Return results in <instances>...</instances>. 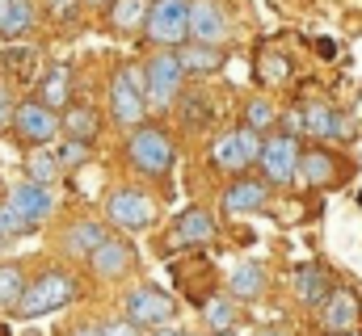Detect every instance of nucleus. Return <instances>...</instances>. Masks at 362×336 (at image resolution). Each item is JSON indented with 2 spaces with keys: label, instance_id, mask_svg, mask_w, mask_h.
<instances>
[{
  "label": "nucleus",
  "instance_id": "nucleus-25",
  "mask_svg": "<svg viewBox=\"0 0 362 336\" xmlns=\"http://www.w3.org/2000/svg\"><path fill=\"white\" fill-rule=\"evenodd\" d=\"M211 164L219 168V172H232V176H240V172L249 168V156H245L236 131H232V135H219V139L211 143Z\"/></svg>",
  "mask_w": 362,
  "mask_h": 336
},
{
  "label": "nucleus",
  "instance_id": "nucleus-3",
  "mask_svg": "<svg viewBox=\"0 0 362 336\" xmlns=\"http://www.w3.org/2000/svg\"><path fill=\"white\" fill-rule=\"evenodd\" d=\"M110 118L122 131L144 126L148 118V97H144V68L135 64H118L110 76Z\"/></svg>",
  "mask_w": 362,
  "mask_h": 336
},
{
  "label": "nucleus",
  "instance_id": "nucleus-43",
  "mask_svg": "<svg viewBox=\"0 0 362 336\" xmlns=\"http://www.w3.org/2000/svg\"><path fill=\"white\" fill-rule=\"evenodd\" d=\"M253 336H291L286 328H262V332H253Z\"/></svg>",
  "mask_w": 362,
  "mask_h": 336
},
{
  "label": "nucleus",
  "instance_id": "nucleus-30",
  "mask_svg": "<svg viewBox=\"0 0 362 336\" xmlns=\"http://www.w3.org/2000/svg\"><path fill=\"white\" fill-rule=\"evenodd\" d=\"M257 80L266 84V88L286 84L291 80V59H286L282 51H262V55H257Z\"/></svg>",
  "mask_w": 362,
  "mask_h": 336
},
{
  "label": "nucleus",
  "instance_id": "nucleus-41",
  "mask_svg": "<svg viewBox=\"0 0 362 336\" xmlns=\"http://www.w3.org/2000/svg\"><path fill=\"white\" fill-rule=\"evenodd\" d=\"M68 336H101V324H76Z\"/></svg>",
  "mask_w": 362,
  "mask_h": 336
},
{
  "label": "nucleus",
  "instance_id": "nucleus-40",
  "mask_svg": "<svg viewBox=\"0 0 362 336\" xmlns=\"http://www.w3.org/2000/svg\"><path fill=\"white\" fill-rule=\"evenodd\" d=\"M299 131H303V109H291V114L282 118V135H291V139H295Z\"/></svg>",
  "mask_w": 362,
  "mask_h": 336
},
{
  "label": "nucleus",
  "instance_id": "nucleus-34",
  "mask_svg": "<svg viewBox=\"0 0 362 336\" xmlns=\"http://www.w3.org/2000/svg\"><path fill=\"white\" fill-rule=\"evenodd\" d=\"M55 156H59V168H81L93 160V143H81V139H68L64 135V143L55 148Z\"/></svg>",
  "mask_w": 362,
  "mask_h": 336
},
{
  "label": "nucleus",
  "instance_id": "nucleus-46",
  "mask_svg": "<svg viewBox=\"0 0 362 336\" xmlns=\"http://www.w3.org/2000/svg\"><path fill=\"white\" fill-rule=\"evenodd\" d=\"M358 206H362V193H358Z\"/></svg>",
  "mask_w": 362,
  "mask_h": 336
},
{
  "label": "nucleus",
  "instance_id": "nucleus-4",
  "mask_svg": "<svg viewBox=\"0 0 362 336\" xmlns=\"http://www.w3.org/2000/svg\"><path fill=\"white\" fill-rule=\"evenodd\" d=\"M144 38L156 51H181L189 42V0H152Z\"/></svg>",
  "mask_w": 362,
  "mask_h": 336
},
{
  "label": "nucleus",
  "instance_id": "nucleus-35",
  "mask_svg": "<svg viewBox=\"0 0 362 336\" xmlns=\"http://www.w3.org/2000/svg\"><path fill=\"white\" fill-rule=\"evenodd\" d=\"M30 232H34V223L25 215H17L8 202H0V240H17V236H30Z\"/></svg>",
  "mask_w": 362,
  "mask_h": 336
},
{
  "label": "nucleus",
  "instance_id": "nucleus-29",
  "mask_svg": "<svg viewBox=\"0 0 362 336\" xmlns=\"http://www.w3.org/2000/svg\"><path fill=\"white\" fill-rule=\"evenodd\" d=\"M0 64H4L17 80H34V76H38V51L25 47V42H8L4 55H0Z\"/></svg>",
  "mask_w": 362,
  "mask_h": 336
},
{
  "label": "nucleus",
  "instance_id": "nucleus-42",
  "mask_svg": "<svg viewBox=\"0 0 362 336\" xmlns=\"http://www.w3.org/2000/svg\"><path fill=\"white\" fill-rule=\"evenodd\" d=\"M152 336H189V332L177 328V324H165V328H152Z\"/></svg>",
  "mask_w": 362,
  "mask_h": 336
},
{
  "label": "nucleus",
  "instance_id": "nucleus-12",
  "mask_svg": "<svg viewBox=\"0 0 362 336\" xmlns=\"http://www.w3.org/2000/svg\"><path fill=\"white\" fill-rule=\"evenodd\" d=\"M228 34H232V25H228V13L219 0H189V42L223 47Z\"/></svg>",
  "mask_w": 362,
  "mask_h": 336
},
{
  "label": "nucleus",
  "instance_id": "nucleus-27",
  "mask_svg": "<svg viewBox=\"0 0 362 336\" xmlns=\"http://www.w3.org/2000/svg\"><path fill=\"white\" fill-rule=\"evenodd\" d=\"M59 156L51 152V148H30V156H25V181H34V185H55L59 181Z\"/></svg>",
  "mask_w": 362,
  "mask_h": 336
},
{
  "label": "nucleus",
  "instance_id": "nucleus-31",
  "mask_svg": "<svg viewBox=\"0 0 362 336\" xmlns=\"http://www.w3.org/2000/svg\"><path fill=\"white\" fill-rule=\"evenodd\" d=\"M177 114H181V126H206L211 122V97L206 92H181Z\"/></svg>",
  "mask_w": 362,
  "mask_h": 336
},
{
  "label": "nucleus",
  "instance_id": "nucleus-8",
  "mask_svg": "<svg viewBox=\"0 0 362 336\" xmlns=\"http://www.w3.org/2000/svg\"><path fill=\"white\" fill-rule=\"evenodd\" d=\"M122 307H127V320L139 324V328H165V324L177 320V303L160 286H135V290H127Z\"/></svg>",
  "mask_w": 362,
  "mask_h": 336
},
{
  "label": "nucleus",
  "instance_id": "nucleus-37",
  "mask_svg": "<svg viewBox=\"0 0 362 336\" xmlns=\"http://www.w3.org/2000/svg\"><path fill=\"white\" fill-rule=\"evenodd\" d=\"M236 139H240V148H245L249 164H257V156H262V148H266L262 131H253V126H236Z\"/></svg>",
  "mask_w": 362,
  "mask_h": 336
},
{
  "label": "nucleus",
  "instance_id": "nucleus-39",
  "mask_svg": "<svg viewBox=\"0 0 362 336\" xmlns=\"http://www.w3.org/2000/svg\"><path fill=\"white\" fill-rule=\"evenodd\" d=\"M13 109H17V101H13V92H8V80L0 76V126L13 122Z\"/></svg>",
  "mask_w": 362,
  "mask_h": 336
},
{
  "label": "nucleus",
  "instance_id": "nucleus-33",
  "mask_svg": "<svg viewBox=\"0 0 362 336\" xmlns=\"http://www.w3.org/2000/svg\"><path fill=\"white\" fill-rule=\"evenodd\" d=\"M274 122H278V109H274L270 101H262V97H253V101H245V126H253V131H270Z\"/></svg>",
  "mask_w": 362,
  "mask_h": 336
},
{
  "label": "nucleus",
  "instance_id": "nucleus-11",
  "mask_svg": "<svg viewBox=\"0 0 362 336\" xmlns=\"http://www.w3.org/2000/svg\"><path fill=\"white\" fill-rule=\"evenodd\" d=\"M211 240H215V219H211V210H202V206H189V210H181L177 219H173V227H169V240L160 244V252L198 248V244H211Z\"/></svg>",
  "mask_w": 362,
  "mask_h": 336
},
{
  "label": "nucleus",
  "instance_id": "nucleus-28",
  "mask_svg": "<svg viewBox=\"0 0 362 336\" xmlns=\"http://www.w3.org/2000/svg\"><path fill=\"white\" fill-rule=\"evenodd\" d=\"M202 320H206V328H211V332H232V328L240 324V307H236L232 299L211 294V299L202 303Z\"/></svg>",
  "mask_w": 362,
  "mask_h": 336
},
{
  "label": "nucleus",
  "instance_id": "nucleus-36",
  "mask_svg": "<svg viewBox=\"0 0 362 336\" xmlns=\"http://www.w3.org/2000/svg\"><path fill=\"white\" fill-rule=\"evenodd\" d=\"M81 8H85V0H42V13H47L55 25H72V21L81 17Z\"/></svg>",
  "mask_w": 362,
  "mask_h": 336
},
{
  "label": "nucleus",
  "instance_id": "nucleus-45",
  "mask_svg": "<svg viewBox=\"0 0 362 336\" xmlns=\"http://www.w3.org/2000/svg\"><path fill=\"white\" fill-rule=\"evenodd\" d=\"M85 4H114V0H85Z\"/></svg>",
  "mask_w": 362,
  "mask_h": 336
},
{
  "label": "nucleus",
  "instance_id": "nucleus-16",
  "mask_svg": "<svg viewBox=\"0 0 362 336\" xmlns=\"http://www.w3.org/2000/svg\"><path fill=\"white\" fill-rule=\"evenodd\" d=\"M270 202V185L266 181H253V176H236L228 189H223V210L228 215H253Z\"/></svg>",
  "mask_w": 362,
  "mask_h": 336
},
{
  "label": "nucleus",
  "instance_id": "nucleus-26",
  "mask_svg": "<svg viewBox=\"0 0 362 336\" xmlns=\"http://www.w3.org/2000/svg\"><path fill=\"white\" fill-rule=\"evenodd\" d=\"M34 25H38V4H34V0H13L8 21L0 25V38H4V42H21Z\"/></svg>",
  "mask_w": 362,
  "mask_h": 336
},
{
  "label": "nucleus",
  "instance_id": "nucleus-13",
  "mask_svg": "<svg viewBox=\"0 0 362 336\" xmlns=\"http://www.w3.org/2000/svg\"><path fill=\"white\" fill-rule=\"evenodd\" d=\"M362 320V303L354 290H346V286H333V294L325 299V307H320V328L329 336H350L358 328Z\"/></svg>",
  "mask_w": 362,
  "mask_h": 336
},
{
  "label": "nucleus",
  "instance_id": "nucleus-19",
  "mask_svg": "<svg viewBox=\"0 0 362 336\" xmlns=\"http://www.w3.org/2000/svg\"><path fill=\"white\" fill-rule=\"evenodd\" d=\"M105 240H110L105 223H97V219H76V223L64 232V252H68V256H76V260H89Z\"/></svg>",
  "mask_w": 362,
  "mask_h": 336
},
{
  "label": "nucleus",
  "instance_id": "nucleus-18",
  "mask_svg": "<svg viewBox=\"0 0 362 336\" xmlns=\"http://www.w3.org/2000/svg\"><path fill=\"white\" fill-rule=\"evenodd\" d=\"M299 176H303L312 189H329V185L341 181V160H337L333 152H325V148H312V152L299 156Z\"/></svg>",
  "mask_w": 362,
  "mask_h": 336
},
{
  "label": "nucleus",
  "instance_id": "nucleus-10",
  "mask_svg": "<svg viewBox=\"0 0 362 336\" xmlns=\"http://www.w3.org/2000/svg\"><path fill=\"white\" fill-rule=\"evenodd\" d=\"M135 265H139V252H135L131 240H122V236H110V240L89 256L93 277H101V282H122V277L135 273Z\"/></svg>",
  "mask_w": 362,
  "mask_h": 336
},
{
  "label": "nucleus",
  "instance_id": "nucleus-23",
  "mask_svg": "<svg viewBox=\"0 0 362 336\" xmlns=\"http://www.w3.org/2000/svg\"><path fill=\"white\" fill-rule=\"evenodd\" d=\"M148 4H152V0H114V4H105L110 30H114V34H144Z\"/></svg>",
  "mask_w": 362,
  "mask_h": 336
},
{
  "label": "nucleus",
  "instance_id": "nucleus-17",
  "mask_svg": "<svg viewBox=\"0 0 362 336\" xmlns=\"http://www.w3.org/2000/svg\"><path fill=\"white\" fill-rule=\"evenodd\" d=\"M333 294V277H329V269L325 265H299L295 269V299L303 303V307H325V299Z\"/></svg>",
  "mask_w": 362,
  "mask_h": 336
},
{
  "label": "nucleus",
  "instance_id": "nucleus-14",
  "mask_svg": "<svg viewBox=\"0 0 362 336\" xmlns=\"http://www.w3.org/2000/svg\"><path fill=\"white\" fill-rule=\"evenodd\" d=\"M4 202H8L17 215H25L34 227H38V223H47V219L55 215V193H51L47 185H34V181H25V176H21L13 189H8V198H4Z\"/></svg>",
  "mask_w": 362,
  "mask_h": 336
},
{
  "label": "nucleus",
  "instance_id": "nucleus-21",
  "mask_svg": "<svg viewBox=\"0 0 362 336\" xmlns=\"http://www.w3.org/2000/svg\"><path fill=\"white\" fill-rule=\"evenodd\" d=\"M59 122H64V135L81 139V143H97V135H101V114H97V105H85V101H72L59 114Z\"/></svg>",
  "mask_w": 362,
  "mask_h": 336
},
{
  "label": "nucleus",
  "instance_id": "nucleus-5",
  "mask_svg": "<svg viewBox=\"0 0 362 336\" xmlns=\"http://www.w3.org/2000/svg\"><path fill=\"white\" fill-rule=\"evenodd\" d=\"M139 68H144V97H148V109H169V105H177L181 88H185V72H181L177 51H152Z\"/></svg>",
  "mask_w": 362,
  "mask_h": 336
},
{
  "label": "nucleus",
  "instance_id": "nucleus-22",
  "mask_svg": "<svg viewBox=\"0 0 362 336\" xmlns=\"http://www.w3.org/2000/svg\"><path fill=\"white\" fill-rule=\"evenodd\" d=\"M181 59V72H185V80L189 76H215L219 68H223V47H202V42H185L177 51Z\"/></svg>",
  "mask_w": 362,
  "mask_h": 336
},
{
  "label": "nucleus",
  "instance_id": "nucleus-24",
  "mask_svg": "<svg viewBox=\"0 0 362 336\" xmlns=\"http://www.w3.org/2000/svg\"><path fill=\"white\" fill-rule=\"evenodd\" d=\"M228 290H232V299H240V303L262 299V294H266V269H262L257 260L236 265V269H232V277H228Z\"/></svg>",
  "mask_w": 362,
  "mask_h": 336
},
{
  "label": "nucleus",
  "instance_id": "nucleus-6",
  "mask_svg": "<svg viewBox=\"0 0 362 336\" xmlns=\"http://www.w3.org/2000/svg\"><path fill=\"white\" fill-rule=\"evenodd\" d=\"M105 219L118 232H144L156 223V202H152V193H144L135 185H118L105 198Z\"/></svg>",
  "mask_w": 362,
  "mask_h": 336
},
{
  "label": "nucleus",
  "instance_id": "nucleus-32",
  "mask_svg": "<svg viewBox=\"0 0 362 336\" xmlns=\"http://www.w3.org/2000/svg\"><path fill=\"white\" fill-rule=\"evenodd\" d=\"M21 290H25V273H21V265H13V260H4L0 265V307H17V299H21Z\"/></svg>",
  "mask_w": 362,
  "mask_h": 336
},
{
  "label": "nucleus",
  "instance_id": "nucleus-2",
  "mask_svg": "<svg viewBox=\"0 0 362 336\" xmlns=\"http://www.w3.org/2000/svg\"><path fill=\"white\" fill-rule=\"evenodd\" d=\"M127 160H131V168H135L139 176L160 181V176H169L173 164H177V143H173V135H169L165 126L144 122V126H135V131L127 135Z\"/></svg>",
  "mask_w": 362,
  "mask_h": 336
},
{
  "label": "nucleus",
  "instance_id": "nucleus-9",
  "mask_svg": "<svg viewBox=\"0 0 362 336\" xmlns=\"http://www.w3.org/2000/svg\"><path fill=\"white\" fill-rule=\"evenodd\" d=\"M299 139H291V135H270L266 139V148H262V156H257V164L266 172V185H291L295 176H299Z\"/></svg>",
  "mask_w": 362,
  "mask_h": 336
},
{
  "label": "nucleus",
  "instance_id": "nucleus-15",
  "mask_svg": "<svg viewBox=\"0 0 362 336\" xmlns=\"http://www.w3.org/2000/svg\"><path fill=\"white\" fill-rule=\"evenodd\" d=\"M350 118L346 114H337L333 105H325V101H308L303 105V135H312V139H350Z\"/></svg>",
  "mask_w": 362,
  "mask_h": 336
},
{
  "label": "nucleus",
  "instance_id": "nucleus-1",
  "mask_svg": "<svg viewBox=\"0 0 362 336\" xmlns=\"http://www.w3.org/2000/svg\"><path fill=\"white\" fill-rule=\"evenodd\" d=\"M76 294H81V286H76V277H72L68 269H42L34 282H25V290H21V299H17L13 311H17L21 320H42V316H51V311L72 307Z\"/></svg>",
  "mask_w": 362,
  "mask_h": 336
},
{
  "label": "nucleus",
  "instance_id": "nucleus-38",
  "mask_svg": "<svg viewBox=\"0 0 362 336\" xmlns=\"http://www.w3.org/2000/svg\"><path fill=\"white\" fill-rule=\"evenodd\" d=\"M101 336H144V328H139V324H131V320L122 316V320H110V324H101Z\"/></svg>",
  "mask_w": 362,
  "mask_h": 336
},
{
  "label": "nucleus",
  "instance_id": "nucleus-44",
  "mask_svg": "<svg viewBox=\"0 0 362 336\" xmlns=\"http://www.w3.org/2000/svg\"><path fill=\"white\" fill-rule=\"evenodd\" d=\"M8 8H13V0H0V25L8 21Z\"/></svg>",
  "mask_w": 362,
  "mask_h": 336
},
{
  "label": "nucleus",
  "instance_id": "nucleus-20",
  "mask_svg": "<svg viewBox=\"0 0 362 336\" xmlns=\"http://www.w3.org/2000/svg\"><path fill=\"white\" fill-rule=\"evenodd\" d=\"M38 101H42L47 109H55V114H64V109L72 105V68H68V64H51V68L42 72V80H38Z\"/></svg>",
  "mask_w": 362,
  "mask_h": 336
},
{
  "label": "nucleus",
  "instance_id": "nucleus-7",
  "mask_svg": "<svg viewBox=\"0 0 362 336\" xmlns=\"http://www.w3.org/2000/svg\"><path fill=\"white\" fill-rule=\"evenodd\" d=\"M13 135L25 143V148H51L55 139H59V131H64V122H59V114L55 109H47L38 97L34 101H17V109H13Z\"/></svg>",
  "mask_w": 362,
  "mask_h": 336
}]
</instances>
